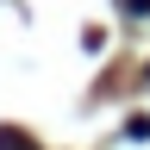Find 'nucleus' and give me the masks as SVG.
Wrapping results in <instances>:
<instances>
[{
  "mask_svg": "<svg viewBox=\"0 0 150 150\" xmlns=\"http://www.w3.org/2000/svg\"><path fill=\"white\" fill-rule=\"evenodd\" d=\"M119 13H150V0H119Z\"/></svg>",
  "mask_w": 150,
  "mask_h": 150,
  "instance_id": "obj_2",
  "label": "nucleus"
},
{
  "mask_svg": "<svg viewBox=\"0 0 150 150\" xmlns=\"http://www.w3.org/2000/svg\"><path fill=\"white\" fill-rule=\"evenodd\" d=\"M0 150H38L25 131H13V125H0Z\"/></svg>",
  "mask_w": 150,
  "mask_h": 150,
  "instance_id": "obj_1",
  "label": "nucleus"
}]
</instances>
